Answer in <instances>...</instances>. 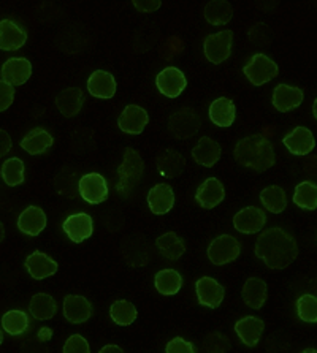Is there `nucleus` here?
Masks as SVG:
<instances>
[{"instance_id": "nucleus-1", "label": "nucleus", "mask_w": 317, "mask_h": 353, "mask_svg": "<svg viewBox=\"0 0 317 353\" xmlns=\"http://www.w3.org/2000/svg\"><path fill=\"white\" fill-rule=\"evenodd\" d=\"M256 255L271 270H286L297 260L298 244L282 228H268L256 244Z\"/></svg>"}, {"instance_id": "nucleus-2", "label": "nucleus", "mask_w": 317, "mask_h": 353, "mask_svg": "<svg viewBox=\"0 0 317 353\" xmlns=\"http://www.w3.org/2000/svg\"><path fill=\"white\" fill-rule=\"evenodd\" d=\"M235 160L244 168H251L257 173L270 170L276 162L275 149L270 140L263 135H249L240 140L233 151Z\"/></svg>"}, {"instance_id": "nucleus-3", "label": "nucleus", "mask_w": 317, "mask_h": 353, "mask_svg": "<svg viewBox=\"0 0 317 353\" xmlns=\"http://www.w3.org/2000/svg\"><path fill=\"white\" fill-rule=\"evenodd\" d=\"M144 173V162L135 149L127 148L124 152V160L117 168L116 190L121 196L127 198L142 183Z\"/></svg>"}, {"instance_id": "nucleus-4", "label": "nucleus", "mask_w": 317, "mask_h": 353, "mask_svg": "<svg viewBox=\"0 0 317 353\" xmlns=\"http://www.w3.org/2000/svg\"><path fill=\"white\" fill-rule=\"evenodd\" d=\"M202 127V119L192 108H181L171 114L169 121V130L176 140H189Z\"/></svg>"}, {"instance_id": "nucleus-5", "label": "nucleus", "mask_w": 317, "mask_h": 353, "mask_svg": "<svg viewBox=\"0 0 317 353\" xmlns=\"http://www.w3.org/2000/svg\"><path fill=\"white\" fill-rule=\"evenodd\" d=\"M279 73L278 63L262 52H257L244 65L246 78L254 85H263L275 79Z\"/></svg>"}, {"instance_id": "nucleus-6", "label": "nucleus", "mask_w": 317, "mask_h": 353, "mask_svg": "<svg viewBox=\"0 0 317 353\" xmlns=\"http://www.w3.org/2000/svg\"><path fill=\"white\" fill-rule=\"evenodd\" d=\"M241 254V244L240 241L230 236V234H222L216 239L211 241L208 248V259L213 265L224 266L227 263H232L238 259Z\"/></svg>"}, {"instance_id": "nucleus-7", "label": "nucleus", "mask_w": 317, "mask_h": 353, "mask_svg": "<svg viewBox=\"0 0 317 353\" xmlns=\"http://www.w3.org/2000/svg\"><path fill=\"white\" fill-rule=\"evenodd\" d=\"M232 45L233 32L222 30L206 37L205 43H203V51H205V57L211 63H222L232 54Z\"/></svg>"}, {"instance_id": "nucleus-8", "label": "nucleus", "mask_w": 317, "mask_h": 353, "mask_svg": "<svg viewBox=\"0 0 317 353\" xmlns=\"http://www.w3.org/2000/svg\"><path fill=\"white\" fill-rule=\"evenodd\" d=\"M78 194L89 205H100L108 198V184L104 176L99 173L84 174L78 181Z\"/></svg>"}, {"instance_id": "nucleus-9", "label": "nucleus", "mask_w": 317, "mask_h": 353, "mask_svg": "<svg viewBox=\"0 0 317 353\" xmlns=\"http://www.w3.org/2000/svg\"><path fill=\"white\" fill-rule=\"evenodd\" d=\"M155 85L159 92L169 99H176L184 92L187 79L180 68L166 67L155 77Z\"/></svg>"}, {"instance_id": "nucleus-10", "label": "nucleus", "mask_w": 317, "mask_h": 353, "mask_svg": "<svg viewBox=\"0 0 317 353\" xmlns=\"http://www.w3.org/2000/svg\"><path fill=\"white\" fill-rule=\"evenodd\" d=\"M267 223V216L260 208L257 206H249L236 212L233 217V227L236 232L243 234H254L259 233L260 230L265 227Z\"/></svg>"}, {"instance_id": "nucleus-11", "label": "nucleus", "mask_w": 317, "mask_h": 353, "mask_svg": "<svg viewBox=\"0 0 317 353\" xmlns=\"http://www.w3.org/2000/svg\"><path fill=\"white\" fill-rule=\"evenodd\" d=\"M62 228H64V232H66L67 236L70 238V241L79 244V243H83V241L93 236L94 221H93V217L88 216V214H84V212L72 214V216H68L66 219Z\"/></svg>"}, {"instance_id": "nucleus-12", "label": "nucleus", "mask_w": 317, "mask_h": 353, "mask_svg": "<svg viewBox=\"0 0 317 353\" xmlns=\"http://www.w3.org/2000/svg\"><path fill=\"white\" fill-rule=\"evenodd\" d=\"M195 292H197L198 303H200L202 306H206L211 309H216L221 306L225 296V290L221 283L208 276L202 277V279H198L195 282Z\"/></svg>"}, {"instance_id": "nucleus-13", "label": "nucleus", "mask_w": 317, "mask_h": 353, "mask_svg": "<svg viewBox=\"0 0 317 353\" xmlns=\"http://www.w3.org/2000/svg\"><path fill=\"white\" fill-rule=\"evenodd\" d=\"M28 41V32L13 19L0 21V50L16 51Z\"/></svg>"}, {"instance_id": "nucleus-14", "label": "nucleus", "mask_w": 317, "mask_h": 353, "mask_svg": "<svg viewBox=\"0 0 317 353\" xmlns=\"http://www.w3.org/2000/svg\"><path fill=\"white\" fill-rule=\"evenodd\" d=\"M148 122L149 116L146 110L138 105H128L122 111L119 119H117V125H119L122 132L128 133V135H140V133H143L144 127L148 125Z\"/></svg>"}, {"instance_id": "nucleus-15", "label": "nucleus", "mask_w": 317, "mask_h": 353, "mask_svg": "<svg viewBox=\"0 0 317 353\" xmlns=\"http://www.w3.org/2000/svg\"><path fill=\"white\" fill-rule=\"evenodd\" d=\"M282 143L294 156H308L316 146L313 132L306 127H295L289 135L284 137Z\"/></svg>"}, {"instance_id": "nucleus-16", "label": "nucleus", "mask_w": 317, "mask_h": 353, "mask_svg": "<svg viewBox=\"0 0 317 353\" xmlns=\"http://www.w3.org/2000/svg\"><path fill=\"white\" fill-rule=\"evenodd\" d=\"M303 90L300 88L289 84H279L275 88V92H273V106L278 111H281V113H287V111L298 108L303 103Z\"/></svg>"}, {"instance_id": "nucleus-17", "label": "nucleus", "mask_w": 317, "mask_h": 353, "mask_svg": "<svg viewBox=\"0 0 317 353\" xmlns=\"http://www.w3.org/2000/svg\"><path fill=\"white\" fill-rule=\"evenodd\" d=\"M32 77V63L26 57H12L3 63L2 79L12 85H21Z\"/></svg>"}, {"instance_id": "nucleus-18", "label": "nucleus", "mask_w": 317, "mask_h": 353, "mask_svg": "<svg viewBox=\"0 0 317 353\" xmlns=\"http://www.w3.org/2000/svg\"><path fill=\"white\" fill-rule=\"evenodd\" d=\"M195 198L198 205L202 208H205V210H213V208H216L219 203H222L225 198V189L219 179L208 178L206 181H203L202 185L197 189Z\"/></svg>"}, {"instance_id": "nucleus-19", "label": "nucleus", "mask_w": 317, "mask_h": 353, "mask_svg": "<svg viewBox=\"0 0 317 353\" xmlns=\"http://www.w3.org/2000/svg\"><path fill=\"white\" fill-rule=\"evenodd\" d=\"M90 315H93V306L84 296L68 295L64 299V317L70 323H84L90 319Z\"/></svg>"}, {"instance_id": "nucleus-20", "label": "nucleus", "mask_w": 317, "mask_h": 353, "mask_svg": "<svg viewBox=\"0 0 317 353\" xmlns=\"http://www.w3.org/2000/svg\"><path fill=\"white\" fill-rule=\"evenodd\" d=\"M18 228L28 236H39L46 228V214L39 206H29L21 212L18 219Z\"/></svg>"}, {"instance_id": "nucleus-21", "label": "nucleus", "mask_w": 317, "mask_h": 353, "mask_svg": "<svg viewBox=\"0 0 317 353\" xmlns=\"http://www.w3.org/2000/svg\"><path fill=\"white\" fill-rule=\"evenodd\" d=\"M175 205L173 189L169 184L154 185L148 194V206L155 216H164L170 212Z\"/></svg>"}, {"instance_id": "nucleus-22", "label": "nucleus", "mask_w": 317, "mask_h": 353, "mask_svg": "<svg viewBox=\"0 0 317 353\" xmlns=\"http://www.w3.org/2000/svg\"><path fill=\"white\" fill-rule=\"evenodd\" d=\"M263 330H265L263 320L259 317H252V315H248V317L241 319L235 323V333L238 334L241 342L248 347H256L259 344Z\"/></svg>"}, {"instance_id": "nucleus-23", "label": "nucleus", "mask_w": 317, "mask_h": 353, "mask_svg": "<svg viewBox=\"0 0 317 353\" xmlns=\"http://www.w3.org/2000/svg\"><path fill=\"white\" fill-rule=\"evenodd\" d=\"M26 268H28V272L32 276V279L43 281L46 279V277L55 276L59 266L51 256L37 250V252L28 256V260H26Z\"/></svg>"}, {"instance_id": "nucleus-24", "label": "nucleus", "mask_w": 317, "mask_h": 353, "mask_svg": "<svg viewBox=\"0 0 317 353\" xmlns=\"http://www.w3.org/2000/svg\"><path fill=\"white\" fill-rule=\"evenodd\" d=\"M221 154H222L221 144L208 137L202 138V140L197 143V146L192 149L193 160H195L198 165H202V167H206V168L214 167V165L219 162V159H221Z\"/></svg>"}, {"instance_id": "nucleus-25", "label": "nucleus", "mask_w": 317, "mask_h": 353, "mask_svg": "<svg viewBox=\"0 0 317 353\" xmlns=\"http://www.w3.org/2000/svg\"><path fill=\"white\" fill-rule=\"evenodd\" d=\"M88 90L97 99H113L116 94V79L111 73L97 70L88 79Z\"/></svg>"}, {"instance_id": "nucleus-26", "label": "nucleus", "mask_w": 317, "mask_h": 353, "mask_svg": "<svg viewBox=\"0 0 317 353\" xmlns=\"http://www.w3.org/2000/svg\"><path fill=\"white\" fill-rule=\"evenodd\" d=\"M208 114H209V121H211L214 125L227 128L232 125L236 119L235 103L227 97L214 100L213 103L209 105Z\"/></svg>"}, {"instance_id": "nucleus-27", "label": "nucleus", "mask_w": 317, "mask_h": 353, "mask_svg": "<svg viewBox=\"0 0 317 353\" xmlns=\"http://www.w3.org/2000/svg\"><path fill=\"white\" fill-rule=\"evenodd\" d=\"M84 105V94L81 89L78 88H68L64 89L57 94L56 97V106L61 111L62 116L73 117L81 111Z\"/></svg>"}, {"instance_id": "nucleus-28", "label": "nucleus", "mask_w": 317, "mask_h": 353, "mask_svg": "<svg viewBox=\"0 0 317 353\" xmlns=\"http://www.w3.org/2000/svg\"><path fill=\"white\" fill-rule=\"evenodd\" d=\"M186 168V159L175 149H166L157 159V171L166 179L180 178Z\"/></svg>"}, {"instance_id": "nucleus-29", "label": "nucleus", "mask_w": 317, "mask_h": 353, "mask_svg": "<svg viewBox=\"0 0 317 353\" xmlns=\"http://www.w3.org/2000/svg\"><path fill=\"white\" fill-rule=\"evenodd\" d=\"M52 144H55V140H52L50 132H46L45 128H34V130L29 132L23 138L21 148L28 154H30V156H39V154H45L46 151H50Z\"/></svg>"}, {"instance_id": "nucleus-30", "label": "nucleus", "mask_w": 317, "mask_h": 353, "mask_svg": "<svg viewBox=\"0 0 317 353\" xmlns=\"http://www.w3.org/2000/svg\"><path fill=\"white\" fill-rule=\"evenodd\" d=\"M241 295H243L246 306L251 309H260L265 304L268 296L267 283L259 279V277H251V279L244 282Z\"/></svg>"}, {"instance_id": "nucleus-31", "label": "nucleus", "mask_w": 317, "mask_h": 353, "mask_svg": "<svg viewBox=\"0 0 317 353\" xmlns=\"http://www.w3.org/2000/svg\"><path fill=\"white\" fill-rule=\"evenodd\" d=\"M159 252L162 254L166 260H178L186 252L184 239L173 232L164 233L155 241Z\"/></svg>"}, {"instance_id": "nucleus-32", "label": "nucleus", "mask_w": 317, "mask_h": 353, "mask_svg": "<svg viewBox=\"0 0 317 353\" xmlns=\"http://www.w3.org/2000/svg\"><path fill=\"white\" fill-rule=\"evenodd\" d=\"M29 311L37 320H51L57 312V303L48 293H37L30 299Z\"/></svg>"}, {"instance_id": "nucleus-33", "label": "nucleus", "mask_w": 317, "mask_h": 353, "mask_svg": "<svg viewBox=\"0 0 317 353\" xmlns=\"http://www.w3.org/2000/svg\"><path fill=\"white\" fill-rule=\"evenodd\" d=\"M233 18V7L229 0H211L205 7V19L211 26H225Z\"/></svg>"}, {"instance_id": "nucleus-34", "label": "nucleus", "mask_w": 317, "mask_h": 353, "mask_svg": "<svg viewBox=\"0 0 317 353\" xmlns=\"http://www.w3.org/2000/svg\"><path fill=\"white\" fill-rule=\"evenodd\" d=\"M260 203L267 211L273 214H279L286 210L287 195L286 190L279 185H270L260 192Z\"/></svg>"}, {"instance_id": "nucleus-35", "label": "nucleus", "mask_w": 317, "mask_h": 353, "mask_svg": "<svg viewBox=\"0 0 317 353\" xmlns=\"http://www.w3.org/2000/svg\"><path fill=\"white\" fill-rule=\"evenodd\" d=\"M155 288L162 295H176L182 288V277L176 270H162L155 274Z\"/></svg>"}, {"instance_id": "nucleus-36", "label": "nucleus", "mask_w": 317, "mask_h": 353, "mask_svg": "<svg viewBox=\"0 0 317 353\" xmlns=\"http://www.w3.org/2000/svg\"><path fill=\"white\" fill-rule=\"evenodd\" d=\"M110 317L119 326H128L137 320V309L127 299H117L111 304Z\"/></svg>"}, {"instance_id": "nucleus-37", "label": "nucleus", "mask_w": 317, "mask_h": 353, "mask_svg": "<svg viewBox=\"0 0 317 353\" xmlns=\"http://www.w3.org/2000/svg\"><path fill=\"white\" fill-rule=\"evenodd\" d=\"M294 203L302 210L313 211L317 208V187L314 183L305 181L295 187Z\"/></svg>"}, {"instance_id": "nucleus-38", "label": "nucleus", "mask_w": 317, "mask_h": 353, "mask_svg": "<svg viewBox=\"0 0 317 353\" xmlns=\"http://www.w3.org/2000/svg\"><path fill=\"white\" fill-rule=\"evenodd\" d=\"M24 162L18 157H12L8 159L7 162L2 165V179L5 181V184L10 187H16L19 184L24 183Z\"/></svg>"}, {"instance_id": "nucleus-39", "label": "nucleus", "mask_w": 317, "mask_h": 353, "mask_svg": "<svg viewBox=\"0 0 317 353\" xmlns=\"http://www.w3.org/2000/svg\"><path fill=\"white\" fill-rule=\"evenodd\" d=\"M2 328L10 336H19L29 328V317L23 311H8L2 317Z\"/></svg>"}, {"instance_id": "nucleus-40", "label": "nucleus", "mask_w": 317, "mask_h": 353, "mask_svg": "<svg viewBox=\"0 0 317 353\" xmlns=\"http://www.w3.org/2000/svg\"><path fill=\"white\" fill-rule=\"evenodd\" d=\"M297 314L303 322L316 323L317 322V298L314 295L300 296L297 301Z\"/></svg>"}, {"instance_id": "nucleus-41", "label": "nucleus", "mask_w": 317, "mask_h": 353, "mask_svg": "<svg viewBox=\"0 0 317 353\" xmlns=\"http://www.w3.org/2000/svg\"><path fill=\"white\" fill-rule=\"evenodd\" d=\"M205 350L206 352H229L230 350V341L227 336L221 333H213L205 339Z\"/></svg>"}, {"instance_id": "nucleus-42", "label": "nucleus", "mask_w": 317, "mask_h": 353, "mask_svg": "<svg viewBox=\"0 0 317 353\" xmlns=\"http://www.w3.org/2000/svg\"><path fill=\"white\" fill-rule=\"evenodd\" d=\"M64 352L66 353H89L90 347H89V342L86 341L81 334H73L67 339L66 345H64Z\"/></svg>"}, {"instance_id": "nucleus-43", "label": "nucleus", "mask_w": 317, "mask_h": 353, "mask_svg": "<svg viewBox=\"0 0 317 353\" xmlns=\"http://www.w3.org/2000/svg\"><path fill=\"white\" fill-rule=\"evenodd\" d=\"M15 100V89L13 85L0 79V113L10 108Z\"/></svg>"}, {"instance_id": "nucleus-44", "label": "nucleus", "mask_w": 317, "mask_h": 353, "mask_svg": "<svg viewBox=\"0 0 317 353\" xmlns=\"http://www.w3.org/2000/svg\"><path fill=\"white\" fill-rule=\"evenodd\" d=\"M166 353H195V347L182 338H175L166 345Z\"/></svg>"}, {"instance_id": "nucleus-45", "label": "nucleus", "mask_w": 317, "mask_h": 353, "mask_svg": "<svg viewBox=\"0 0 317 353\" xmlns=\"http://www.w3.org/2000/svg\"><path fill=\"white\" fill-rule=\"evenodd\" d=\"M133 7L140 13H154L162 5V0H132Z\"/></svg>"}, {"instance_id": "nucleus-46", "label": "nucleus", "mask_w": 317, "mask_h": 353, "mask_svg": "<svg viewBox=\"0 0 317 353\" xmlns=\"http://www.w3.org/2000/svg\"><path fill=\"white\" fill-rule=\"evenodd\" d=\"M12 148H13L12 137H10L7 132L0 128V157L7 156V154L12 151Z\"/></svg>"}, {"instance_id": "nucleus-47", "label": "nucleus", "mask_w": 317, "mask_h": 353, "mask_svg": "<svg viewBox=\"0 0 317 353\" xmlns=\"http://www.w3.org/2000/svg\"><path fill=\"white\" fill-rule=\"evenodd\" d=\"M122 352H124V349H121V347L117 345H106L100 350V353H122Z\"/></svg>"}, {"instance_id": "nucleus-48", "label": "nucleus", "mask_w": 317, "mask_h": 353, "mask_svg": "<svg viewBox=\"0 0 317 353\" xmlns=\"http://www.w3.org/2000/svg\"><path fill=\"white\" fill-rule=\"evenodd\" d=\"M3 239H5V227H3V223L0 222V243H2Z\"/></svg>"}, {"instance_id": "nucleus-49", "label": "nucleus", "mask_w": 317, "mask_h": 353, "mask_svg": "<svg viewBox=\"0 0 317 353\" xmlns=\"http://www.w3.org/2000/svg\"><path fill=\"white\" fill-rule=\"evenodd\" d=\"M3 342V334H2V330H0V344Z\"/></svg>"}, {"instance_id": "nucleus-50", "label": "nucleus", "mask_w": 317, "mask_h": 353, "mask_svg": "<svg viewBox=\"0 0 317 353\" xmlns=\"http://www.w3.org/2000/svg\"><path fill=\"white\" fill-rule=\"evenodd\" d=\"M305 352H306V353H309V352H313V353H316V349H306Z\"/></svg>"}]
</instances>
